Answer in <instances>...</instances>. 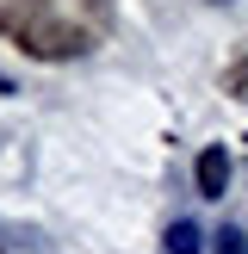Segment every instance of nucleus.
Returning <instances> with one entry per match:
<instances>
[{
	"label": "nucleus",
	"instance_id": "obj_6",
	"mask_svg": "<svg viewBox=\"0 0 248 254\" xmlns=\"http://www.w3.org/2000/svg\"><path fill=\"white\" fill-rule=\"evenodd\" d=\"M0 254H6V248H0Z\"/></svg>",
	"mask_w": 248,
	"mask_h": 254
},
{
	"label": "nucleus",
	"instance_id": "obj_2",
	"mask_svg": "<svg viewBox=\"0 0 248 254\" xmlns=\"http://www.w3.org/2000/svg\"><path fill=\"white\" fill-rule=\"evenodd\" d=\"M223 186H230V149L211 143L198 155V198H223Z\"/></svg>",
	"mask_w": 248,
	"mask_h": 254
},
{
	"label": "nucleus",
	"instance_id": "obj_4",
	"mask_svg": "<svg viewBox=\"0 0 248 254\" xmlns=\"http://www.w3.org/2000/svg\"><path fill=\"white\" fill-rule=\"evenodd\" d=\"M230 93H236V99L248 106V50L236 56V68H230Z\"/></svg>",
	"mask_w": 248,
	"mask_h": 254
},
{
	"label": "nucleus",
	"instance_id": "obj_1",
	"mask_svg": "<svg viewBox=\"0 0 248 254\" xmlns=\"http://www.w3.org/2000/svg\"><path fill=\"white\" fill-rule=\"evenodd\" d=\"M0 31L12 37L19 50H31V56L56 62V56H81V50H93L99 37V19H74V6H50V0H12L6 12H0Z\"/></svg>",
	"mask_w": 248,
	"mask_h": 254
},
{
	"label": "nucleus",
	"instance_id": "obj_3",
	"mask_svg": "<svg viewBox=\"0 0 248 254\" xmlns=\"http://www.w3.org/2000/svg\"><path fill=\"white\" fill-rule=\"evenodd\" d=\"M198 248H205V236H198V223H168V254H198Z\"/></svg>",
	"mask_w": 248,
	"mask_h": 254
},
{
	"label": "nucleus",
	"instance_id": "obj_5",
	"mask_svg": "<svg viewBox=\"0 0 248 254\" xmlns=\"http://www.w3.org/2000/svg\"><path fill=\"white\" fill-rule=\"evenodd\" d=\"M217 254H248V236L242 230H223L217 236Z\"/></svg>",
	"mask_w": 248,
	"mask_h": 254
}]
</instances>
